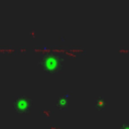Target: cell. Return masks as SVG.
Listing matches in <instances>:
<instances>
[{
	"instance_id": "obj_3",
	"label": "cell",
	"mask_w": 129,
	"mask_h": 129,
	"mask_svg": "<svg viewBox=\"0 0 129 129\" xmlns=\"http://www.w3.org/2000/svg\"><path fill=\"white\" fill-rule=\"evenodd\" d=\"M55 105L59 109H66L68 107V98H67V96L66 95L59 96L55 101Z\"/></svg>"
},
{
	"instance_id": "obj_1",
	"label": "cell",
	"mask_w": 129,
	"mask_h": 129,
	"mask_svg": "<svg viewBox=\"0 0 129 129\" xmlns=\"http://www.w3.org/2000/svg\"><path fill=\"white\" fill-rule=\"evenodd\" d=\"M62 57L55 53H46L41 56L38 66L46 73H57L62 68Z\"/></svg>"
},
{
	"instance_id": "obj_5",
	"label": "cell",
	"mask_w": 129,
	"mask_h": 129,
	"mask_svg": "<svg viewBox=\"0 0 129 129\" xmlns=\"http://www.w3.org/2000/svg\"><path fill=\"white\" fill-rule=\"evenodd\" d=\"M119 129H129V124H122Z\"/></svg>"
},
{
	"instance_id": "obj_2",
	"label": "cell",
	"mask_w": 129,
	"mask_h": 129,
	"mask_svg": "<svg viewBox=\"0 0 129 129\" xmlns=\"http://www.w3.org/2000/svg\"><path fill=\"white\" fill-rule=\"evenodd\" d=\"M13 108L18 113H27L31 108V99L25 95L17 96L13 101Z\"/></svg>"
},
{
	"instance_id": "obj_4",
	"label": "cell",
	"mask_w": 129,
	"mask_h": 129,
	"mask_svg": "<svg viewBox=\"0 0 129 129\" xmlns=\"http://www.w3.org/2000/svg\"><path fill=\"white\" fill-rule=\"evenodd\" d=\"M106 100L104 99V97H102V96H100V97H98L96 100H95V104H96V106L98 107V108H103L105 105H106Z\"/></svg>"
}]
</instances>
